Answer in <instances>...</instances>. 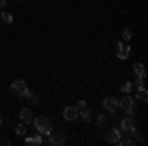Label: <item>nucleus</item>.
Instances as JSON below:
<instances>
[{
  "mask_svg": "<svg viewBox=\"0 0 148 146\" xmlns=\"http://www.w3.org/2000/svg\"><path fill=\"white\" fill-rule=\"evenodd\" d=\"M34 126L36 130L40 132V134H49L51 130H53V124H51V121L47 119V117H34Z\"/></svg>",
  "mask_w": 148,
  "mask_h": 146,
  "instance_id": "1",
  "label": "nucleus"
},
{
  "mask_svg": "<svg viewBox=\"0 0 148 146\" xmlns=\"http://www.w3.org/2000/svg\"><path fill=\"white\" fill-rule=\"evenodd\" d=\"M121 132H126V134H130V136H134L138 132L136 124H134V114H126L125 119L121 121Z\"/></svg>",
  "mask_w": 148,
  "mask_h": 146,
  "instance_id": "2",
  "label": "nucleus"
},
{
  "mask_svg": "<svg viewBox=\"0 0 148 146\" xmlns=\"http://www.w3.org/2000/svg\"><path fill=\"white\" fill-rule=\"evenodd\" d=\"M10 91L14 93V95H18V97H26L30 89H28V85H26L24 79H16V81L10 85Z\"/></svg>",
  "mask_w": 148,
  "mask_h": 146,
  "instance_id": "3",
  "label": "nucleus"
},
{
  "mask_svg": "<svg viewBox=\"0 0 148 146\" xmlns=\"http://www.w3.org/2000/svg\"><path fill=\"white\" fill-rule=\"evenodd\" d=\"M119 107L125 111V114H134V99L126 93V97H123L121 101H119Z\"/></svg>",
  "mask_w": 148,
  "mask_h": 146,
  "instance_id": "4",
  "label": "nucleus"
},
{
  "mask_svg": "<svg viewBox=\"0 0 148 146\" xmlns=\"http://www.w3.org/2000/svg\"><path fill=\"white\" fill-rule=\"evenodd\" d=\"M103 109L109 112H116L119 111V99H114V97H105L103 99Z\"/></svg>",
  "mask_w": 148,
  "mask_h": 146,
  "instance_id": "5",
  "label": "nucleus"
},
{
  "mask_svg": "<svg viewBox=\"0 0 148 146\" xmlns=\"http://www.w3.org/2000/svg\"><path fill=\"white\" fill-rule=\"evenodd\" d=\"M114 51H116V57H119V59H126V57L130 56V45H128V44H123V42H119Z\"/></svg>",
  "mask_w": 148,
  "mask_h": 146,
  "instance_id": "6",
  "label": "nucleus"
},
{
  "mask_svg": "<svg viewBox=\"0 0 148 146\" xmlns=\"http://www.w3.org/2000/svg\"><path fill=\"white\" fill-rule=\"evenodd\" d=\"M47 136H49V144H53V146H59V144L65 142V134H63V132H53V130H51Z\"/></svg>",
  "mask_w": 148,
  "mask_h": 146,
  "instance_id": "7",
  "label": "nucleus"
},
{
  "mask_svg": "<svg viewBox=\"0 0 148 146\" xmlns=\"http://www.w3.org/2000/svg\"><path fill=\"white\" fill-rule=\"evenodd\" d=\"M63 119L65 121H77L79 119V111L75 107H65L63 109Z\"/></svg>",
  "mask_w": 148,
  "mask_h": 146,
  "instance_id": "8",
  "label": "nucleus"
},
{
  "mask_svg": "<svg viewBox=\"0 0 148 146\" xmlns=\"http://www.w3.org/2000/svg\"><path fill=\"white\" fill-rule=\"evenodd\" d=\"M121 136H123L121 128H111V130L107 132V142H111V144H116Z\"/></svg>",
  "mask_w": 148,
  "mask_h": 146,
  "instance_id": "9",
  "label": "nucleus"
},
{
  "mask_svg": "<svg viewBox=\"0 0 148 146\" xmlns=\"http://www.w3.org/2000/svg\"><path fill=\"white\" fill-rule=\"evenodd\" d=\"M20 119H22L24 124H30L34 121V112L30 111V109H22V111H20Z\"/></svg>",
  "mask_w": 148,
  "mask_h": 146,
  "instance_id": "10",
  "label": "nucleus"
},
{
  "mask_svg": "<svg viewBox=\"0 0 148 146\" xmlns=\"http://www.w3.org/2000/svg\"><path fill=\"white\" fill-rule=\"evenodd\" d=\"M136 101H140V103H146L148 101V91H146V87H138V89H136Z\"/></svg>",
  "mask_w": 148,
  "mask_h": 146,
  "instance_id": "11",
  "label": "nucleus"
},
{
  "mask_svg": "<svg viewBox=\"0 0 148 146\" xmlns=\"http://www.w3.org/2000/svg\"><path fill=\"white\" fill-rule=\"evenodd\" d=\"M44 142L42 140V134H38V136H26V144H30V146H40Z\"/></svg>",
  "mask_w": 148,
  "mask_h": 146,
  "instance_id": "12",
  "label": "nucleus"
},
{
  "mask_svg": "<svg viewBox=\"0 0 148 146\" xmlns=\"http://www.w3.org/2000/svg\"><path fill=\"white\" fill-rule=\"evenodd\" d=\"M79 119H81V121H85V123H89V121L93 119V112L89 111V109H85V111L79 112Z\"/></svg>",
  "mask_w": 148,
  "mask_h": 146,
  "instance_id": "13",
  "label": "nucleus"
},
{
  "mask_svg": "<svg viewBox=\"0 0 148 146\" xmlns=\"http://www.w3.org/2000/svg\"><path fill=\"white\" fill-rule=\"evenodd\" d=\"M134 75L136 77H144V63H134Z\"/></svg>",
  "mask_w": 148,
  "mask_h": 146,
  "instance_id": "14",
  "label": "nucleus"
},
{
  "mask_svg": "<svg viewBox=\"0 0 148 146\" xmlns=\"http://www.w3.org/2000/svg\"><path fill=\"white\" fill-rule=\"evenodd\" d=\"M12 20H14V16H12L10 12H4V10H2V14H0V22H6V24H12Z\"/></svg>",
  "mask_w": 148,
  "mask_h": 146,
  "instance_id": "15",
  "label": "nucleus"
},
{
  "mask_svg": "<svg viewBox=\"0 0 148 146\" xmlns=\"http://www.w3.org/2000/svg\"><path fill=\"white\" fill-rule=\"evenodd\" d=\"M26 97H28V99H30V101L34 103V105H40V95H38V93H32V91H28V95H26Z\"/></svg>",
  "mask_w": 148,
  "mask_h": 146,
  "instance_id": "16",
  "label": "nucleus"
},
{
  "mask_svg": "<svg viewBox=\"0 0 148 146\" xmlns=\"http://www.w3.org/2000/svg\"><path fill=\"white\" fill-rule=\"evenodd\" d=\"M107 121H109V117H105V112H103V114H97V124H99V126H105Z\"/></svg>",
  "mask_w": 148,
  "mask_h": 146,
  "instance_id": "17",
  "label": "nucleus"
},
{
  "mask_svg": "<svg viewBox=\"0 0 148 146\" xmlns=\"http://www.w3.org/2000/svg\"><path fill=\"white\" fill-rule=\"evenodd\" d=\"M123 40H125V42H130V40H132V30H130V28H125V32H123Z\"/></svg>",
  "mask_w": 148,
  "mask_h": 146,
  "instance_id": "18",
  "label": "nucleus"
},
{
  "mask_svg": "<svg viewBox=\"0 0 148 146\" xmlns=\"http://www.w3.org/2000/svg\"><path fill=\"white\" fill-rule=\"evenodd\" d=\"M116 144H121V146H130V144H132V140H130V138H128V136H125V138H123V136H121V138H119V142H116Z\"/></svg>",
  "mask_w": 148,
  "mask_h": 146,
  "instance_id": "19",
  "label": "nucleus"
},
{
  "mask_svg": "<svg viewBox=\"0 0 148 146\" xmlns=\"http://www.w3.org/2000/svg\"><path fill=\"white\" fill-rule=\"evenodd\" d=\"M121 89H123V93H130L134 89V83H125V85H121Z\"/></svg>",
  "mask_w": 148,
  "mask_h": 146,
  "instance_id": "20",
  "label": "nucleus"
},
{
  "mask_svg": "<svg viewBox=\"0 0 148 146\" xmlns=\"http://www.w3.org/2000/svg\"><path fill=\"white\" fill-rule=\"evenodd\" d=\"M16 134H20V136H24V134H26V126H24V123L16 126Z\"/></svg>",
  "mask_w": 148,
  "mask_h": 146,
  "instance_id": "21",
  "label": "nucleus"
},
{
  "mask_svg": "<svg viewBox=\"0 0 148 146\" xmlns=\"http://www.w3.org/2000/svg\"><path fill=\"white\" fill-rule=\"evenodd\" d=\"M75 109H77V111H85V109H87V103L85 101H77V105H75Z\"/></svg>",
  "mask_w": 148,
  "mask_h": 146,
  "instance_id": "22",
  "label": "nucleus"
},
{
  "mask_svg": "<svg viewBox=\"0 0 148 146\" xmlns=\"http://www.w3.org/2000/svg\"><path fill=\"white\" fill-rule=\"evenodd\" d=\"M134 87H144V77H136V85H134Z\"/></svg>",
  "mask_w": 148,
  "mask_h": 146,
  "instance_id": "23",
  "label": "nucleus"
},
{
  "mask_svg": "<svg viewBox=\"0 0 148 146\" xmlns=\"http://www.w3.org/2000/svg\"><path fill=\"white\" fill-rule=\"evenodd\" d=\"M4 6H6V0H0V12L4 10Z\"/></svg>",
  "mask_w": 148,
  "mask_h": 146,
  "instance_id": "24",
  "label": "nucleus"
},
{
  "mask_svg": "<svg viewBox=\"0 0 148 146\" xmlns=\"http://www.w3.org/2000/svg\"><path fill=\"white\" fill-rule=\"evenodd\" d=\"M2 121H4V114H2V111H0V123H2Z\"/></svg>",
  "mask_w": 148,
  "mask_h": 146,
  "instance_id": "25",
  "label": "nucleus"
}]
</instances>
